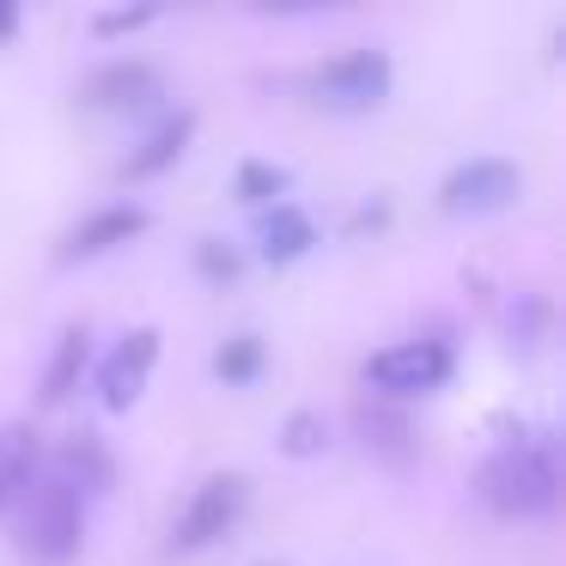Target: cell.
Instances as JSON below:
<instances>
[{
    "label": "cell",
    "instance_id": "obj_19",
    "mask_svg": "<svg viewBox=\"0 0 566 566\" xmlns=\"http://www.w3.org/2000/svg\"><path fill=\"white\" fill-rule=\"evenodd\" d=\"M196 269H201V281H213V286H232L238 274H244V256H238L226 238H201L196 244Z\"/></svg>",
    "mask_w": 566,
    "mask_h": 566
},
{
    "label": "cell",
    "instance_id": "obj_8",
    "mask_svg": "<svg viewBox=\"0 0 566 566\" xmlns=\"http://www.w3.org/2000/svg\"><path fill=\"white\" fill-rule=\"evenodd\" d=\"M159 92H165V80L153 62H111L80 86V104H86V111H104V116H128V111L159 104Z\"/></svg>",
    "mask_w": 566,
    "mask_h": 566
},
{
    "label": "cell",
    "instance_id": "obj_10",
    "mask_svg": "<svg viewBox=\"0 0 566 566\" xmlns=\"http://www.w3.org/2000/svg\"><path fill=\"white\" fill-rule=\"evenodd\" d=\"M311 250H317V220H311L305 208H293V201L262 208V220H256V256L269 262V269H286V262L311 256Z\"/></svg>",
    "mask_w": 566,
    "mask_h": 566
},
{
    "label": "cell",
    "instance_id": "obj_5",
    "mask_svg": "<svg viewBox=\"0 0 566 566\" xmlns=\"http://www.w3.org/2000/svg\"><path fill=\"white\" fill-rule=\"evenodd\" d=\"M244 500H250V488H244V475H208L196 493H189V505L177 512V524H171V548L177 554H201V548H213V542L226 536V530L244 517Z\"/></svg>",
    "mask_w": 566,
    "mask_h": 566
},
{
    "label": "cell",
    "instance_id": "obj_11",
    "mask_svg": "<svg viewBox=\"0 0 566 566\" xmlns=\"http://www.w3.org/2000/svg\"><path fill=\"white\" fill-rule=\"evenodd\" d=\"M189 135H196V116H189V111L165 116V123L153 128L147 140H140V147H128V159H123V184H147V177L171 171V165L189 153Z\"/></svg>",
    "mask_w": 566,
    "mask_h": 566
},
{
    "label": "cell",
    "instance_id": "obj_7",
    "mask_svg": "<svg viewBox=\"0 0 566 566\" xmlns=\"http://www.w3.org/2000/svg\"><path fill=\"white\" fill-rule=\"evenodd\" d=\"M153 366H159V329H128L123 342L111 347V354L98 359V402L111 408V415H123V408L140 402V390H147Z\"/></svg>",
    "mask_w": 566,
    "mask_h": 566
},
{
    "label": "cell",
    "instance_id": "obj_18",
    "mask_svg": "<svg viewBox=\"0 0 566 566\" xmlns=\"http://www.w3.org/2000/svg\"><path fill=\"white\" fill-rule=\"evenodd\" d=\"M323 444H329V420H323L317 408H298V415H286V427H281V451H286V457H317Z\"/></svg>",
    "mask_w": 566,
    "mask_h": 566
},
{
    "label": "cell",
    "instance_id": "obj_17",
    "mask_svg": "<svg viewBox=\"0 0 566 566\" xmlns=\"http://www.w3.org/2000/svg\"><path fill=\"white\" fill-rule=\"evenodd\" d=\"M286 189H293V171L274 165V159H244V165H238V177H232V196L244 201V208H274Z\"/></svg>",
    "mask_w": 566,
    "mask_h": 566
},
{
    "label": "cell",
    "instance_id": "obj_3",
    "mask_svg": "<svg viewBox=\"0 0 566 566\" xmlns=\"http://www.w3.org/2000/svg\"><path fill=\"white\" fill-rule=\"evenodd\" d=\"M451 371H457L451 347L415 335V342H390V347H378V354L366 359V390L390 396V402H415V396L444 390V384H451Z\"/></svg>",
    "mask_w": 566,
    "mask_h": 566
},
{
    "label": "cell",
    "instance_id": "obj_21",
    "mask_svg": "<svg viewBox=\"0 0 566 566\" xmlns=\"http://www.w3.org/2000/svg\"><path fill=\"white\" fill-rule=\"evenodd\" d=\"M13 31H19V7H13V0H0V43L13 38Z\"/></svg>",
    "mask_w": 566,
    "mask_h": 566
},
{
    "label": "cell",
    "instance_id": "obj_14",
    "mask_svg": "<svg viewBox=\"0 0 566 566\" xmlns=\"http://www.w3.org/2000/svg\"><path fill=\"white\" fill-rule=\"evenodd\" d=\"M43 469V451H38V432L31 427H0V512L25 493V481Z\"/></svg>",
    "mask_w": 566,
    "mask_h": 566
},
{
    "label": "cell",
    "instance_id": "obj_13",
    "mask_svg": "<svg viewBox=\"0 0 566 566\" xmlns=\"http://www.w3.org/2000/svg\"><path fill=\"white\" fill-rule=\"evenodd\" d=\"M86 366H92V335H86V329H67L62 342H55L50 366H43V408H62L67 396L80 390Z\"/></svg>",
    "mask_w": 566,
    "mask_h": 566
},
{
    "label": "cell",
    "instance_id": "obj_16",
    "mask_svg": "<svg viewBox=\"0 0 566 566\" xmlns=\"http://www.w3.org/2000/svg\"><path fill=\"white\" fill-rule=\"evenodd\" d=\"M262 366H269V347H262V335H232V342L213 347V378L232 384V390L256 384V378H262Z\"/></svg>",
    "mask_w": 566,
    "mask_h": 566
},
{
    "label": "cell",
    "instance_id": "obj_4",
    "mask_svg": "<svg viewBox=\"0 0 566 566\" xmlns=\"http://www.w3.org/2000/svg\"><path fill=\"white\" fill-rule=\"evenodd\" d=\"M390 98V55L384 50H342L311 74V104L329 116H366Z\"/></svg>",
    "mask_w": 566,
    "mask_h": 566
},
{
    "label": "cell",
    "instance_id": "obj_12",
    "mask_svg": "<svg viewBox=\"0 0 566 566\" xmlns=\"http://www.w3.org/2000/svg\"><path fill=\"white\" fill-rule=\"evenodd\" d=\"M50 475H62L67 488L86 500V493H104V488H111L116 463H111V451H104L98 432H67V444L50 457Z\"/></svg>",
    "mask_w": 566,
    "mask_h": 566
},
{
    "label": "cell",
    "instance_id": "obj_9",
    "mask_svg": "<svg viewBox=\"0 0 566 566\" xmlns=\"http://www.w3.org/2000/svg\"><path fill=\"white\" fill-rule=\"evenodd\" d=\"M140 232H147V208H140V201H111V208L86 213V220L62 238V262H98V256H111V250L135 244Z\"/></svg>",
    "mask_w": 566,
    "mask_h": 566
},
{
    "label": "cell",
    "instance_id": "obj_15",
    "mask_svg": "<svg viewBox=\"0 0 566 566\" xmlns=\"http://www.w3.org/2000/svg\"><path fill=\"white\" fill-rule=\"evenodd\" d=\"M548 323H554L548 298H542V293H517L512 305H505V347H512V354H536V347L548 342Z\"/></svg>",
    "mask_w": 566,
    "mask_h": 566
},
{
    "label": "cell",
    "instance_id": "obj_20",
    "mask_svg": "<svg viewBox=\"0 0 566 566\" xmlns=\"http://www.w3.org/2000/svg\"><path fill=\"white\" fill-rule=\"evenodd\" d=\"M159 19V7H111V13L92 19V38H123V31H140Z\"/></svg>",
    "mask_w": 566,
    "mask_h": 566
},
{
    "label": "cell",
    "instance_id": "obj_1",
    "mask_svg": "<svg viewBox=\"0 0 566 566\" xmlns=\"http://www.w3.org/2000/svg\"><path fill=\"white\" fill-rule=\"evenodd\" d=\"M481 500L500 517H548L560 505V444L554 432H517L481 463Z\"/></svg>",
    "mask_w": 566,
    "mask_h": 566
},
{
    "label": "cell",
    "instance_id": "obj_2",
    "mask_svg": "<svg viewBox=\"0 0 566 566\" xmlns=\"http://www.w3.org/2000/svg\"><path fill=\"white\" fill-rule=\"evenodd\" d=\"M86 548V500L62 475L38 469L19 493V554L38 566H67Z\"/></svg>",
    "mask_w": 566,
    "mask_h": 566
},
{
    "label": "cell",
    "instance_id": "obj_6",
    "mask_svg": "<svg viewBox=\"0 0 566 566\" xmlns=\"http://www.w3.org/2000/svg\"><path fill=\"white\" fill-rule=\"evenodd\" d=\"M517 189H524V171H517L512 159H493V153H481V159H463L451 177L439 184V208L444 213H500L517 201Z\"/></svg>",
    "mask_w": 566,
    "mask_h": 566
}]
</instances>
